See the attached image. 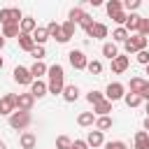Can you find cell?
Here are the masks:
<instances>
[{
	"mask_svg": "<svg viewBox=\"0 0 149 149\" xmlns=\"http://www.w3.org/2000/svg\"><path fill=\"white\" fill-rule=\"evenodd\" d=\"M16 40H19V49H23V51H28V54L35 49V42H33V37H30V35H23V33H21Z\"/></svg>",
	"mask_w": 149,
	"mask_h": 149,
	"instance_id": "603a6c76",
	"label": "cell"
},
{
	"mask_svg": "<svg viewBox=\"0 0 149 149\" xmlns=\"http://www.w3.org/2000/svg\"><path fill=\"white\" fill-rule=\"evenodd\" d=\"M72 149H88V144H86V140H74Z\"/></svg>",
	"mask_w": 149,
	"mask_h": 149,
	"instance_id": "ee69618b",
	"label": "cell"
},
{
	"mask_svg": "<svg viewBox=\"0 0 149 149\" xmlns=\"http://www.w3.org/2000/svg\"><path fill=\"white\" fill-rule=\"evenodd\" d=\"M128 37H130V33H128V30H126L123 26H121V28H114V30H112V42H114V44H116V42H121V44H123V42H126Z\"/></svg>",
	"mask_w": 149,
	"mask_h": 149,
	"instance_id": "484cf974",
	"label": "cell"
},
{
	"mask_svg": "<svg viewBox=\"0 0 149 149\" xmlns=\"http://www.w3.org/2000/svg\"><path fill=\"white\" fill-rule=\"evenodd\" d=\"M86 70H88L91 74H95V77H100V74H102V63H100V61H88V65H86Z\"/></svg>",
	"mask_w": 149,
	"mask_h": 149,
	"instance_id": "d6a6232c",
	"label": "cell"
},
{
	"mask_svg": "<svg viewBox=\"0 0 149 149\" xmlns=\"http://www.w3.org/2000/svg\"><path fill=\"white\" fill-rule=\"evenodd\" d=\"M0 149H7V144H5V142H2V140H0Z\"/></svg>",
	"mask_w": 149,
	"mask_h": 149,
	"instance_id": "681fc988",
	"label": "cell"
},
{
	"mask_svg": "<svg viewBox=\"0 0 149 149\" xmlns=\"http://www.w3.org/2000/svg\"><path fill=\"white\" fill-rule=\"evenodd\" d=\"M135 61H137L140 65H149V51H147V49L137 51V54H135Z\"/></svg>",
	"mask_w": 149,
	"mask_h": 149,
	"instance_id": "8d00e7d4",
	"label": "cell"
},
{
	"mask_svg": "<svg viewBox=\"0 0 149 149\" xmlns=\"http://www.w3.org/2000/svg\"><path fill=\"white\" fill-rule=\"evenodd\" d=\"M86 35H88V37H93V40H102V37H107V26L95 21V23L86 30Z\"/></svg>",
	"mask_w": 149,
	"mask_h": 149,
	"instance_id": "9a60e30c",
	"label": "cell"
},
{
	"mask_svg": "<svg viewBox=\"0 0 149 149\" xmlns=\"http://www.w3.org/2000/svg\"><path fill=\"white\" fill-rule=\"evenodd\" d=\"M47 74H49V84H47L49 93L51 95H61L63 88H65V70H63V65H58V63L49 65Z\"/></svg>",
	"mask_w": 149,
	"mask_h": 149,
	"instance_id": "6da1fadb",
	"label": "cell"
},
{
	"mask_svg": "<svg viewBox=\"0 0 149 149\" xmlns=\"http://www.w3.org/2000/svg\"><path fill=\"white\" fill-rule=\"evenodd\" d=\"M5 42H7V40H5V37H2V33H0V49L5 47Z\"/></svg>",
	"mask_w": 149,
	"mask_h": 149,
	"instance_id": "bcb514c9",
	"label": "cell"
},
{
	"mask_svg": "<svg viewBox=\"0 0 149 149\" xmlns=\"http://www.w3.org/2000/svg\"><path fill=\"white\" fill-rule=\"evenodd\" d=\"M28 93H30V95L37 100V98H44V95L49 93V88H47V84H44L42 79H35V81L30 84V91H28Z\"/></svg>",
	"mask_w": 149,
	"mask_h": 149,
	"instance_id": "4fadbf2b",
	"label": "cell"
},
{
	"mask_svg": "<svg viewBox=\"0 0 149 149\" xmlns=\"http://www.w3.org/2000/svg\"><path fill=\"white\" fill-rule=\"evenodd\" d=\"M102 56L109 58V61H114V58L119 56V47H116L114 42H105V44H102Z\"/></svg>",
	"mask_w": 149,
	"mask_h": 149,
	"instance_id": "cb8c5ba5",
	"label": "cell"
},
{
	"mask_svg": "<svg viewBox=\"0 0 149 149\" xmlns=\"http://www.w3.org/2000/svg\"><path fill=\"white\" fill-rule=\"evenodd\" d=\"M126 19H128V12H119V14H114V16H112V21H114V23H119V28L126 23Z\"/></svg>",
	"mask_w": 149,
	"mask_h": 149,
	"instance_id": "f35d334b",
	"label": "cell"
},
{
	"mask_svg": "<svg viewBox=\"0 0 149 149\" xmlns=\"http://www.w3.org/2000/svg\"><path fill=\"white\" fill-rule=\"evenodd\" d=\"M28 70H30V74H33V79H40L42 74H47V70H49V68H47V65H44L42 61H35V63H33V65H30Z\"/></svg>",
	"mask_w": 149,
	"mask_h": 149,
	"instance_id": "d4e9b609",
	"label": "cell"
},
{
	"mask_svg": "<svg viewBox=\"0 0 149 149\" xmlns=\"http://www.w3.org/2000/svg\"><path fill=\"white\" fill-rule=\"evenodd\" d=\"M86 144H88V149H91V147L98 149V147L105 144V135H102L100 130H88V135H86Z\"/></svg>",
	"mask_w": 149,
	"mask_h": 149,
	"instance_id": "5bb4252c",
	"label": "cell"
},
{
	"mask_svg": "<svg viewBox=\"0 0 149 149\" xmlns=\"http://www.w3.org/2000/svg\"><path fill=\"white\" fill-rule=\"evenodd\" d=\"M105 9H107V14H109V19H112L114 14L123 12V2H121V0H109V2L105 5Z\"/></svg>",
	"mask_w": 149,
	"mask_h": 149,
	"instance_id": "4316f807",
	"label": "cell"
},
{
	"mask_svg": "<svg viewBox=\"0 0 149 149\" xmlns=\"http://www.w3.org/2000/svg\"><path fill=\"white\" fill-rule=\"evenodd\" d=\"M123 95H126V86H123L121 81H109V84H107V88H105V100L116 102V100H121Z\"/></svg>",
	"mask_w": 149,
	"mask_h": 149,
	"instance_id": "5b68a950",
	"label": "cell"
},
{
	"mask_svg": "<svg viewBox=\"0 0 149 149\" xmlns=\"http://www.w3.org/2000/svg\"><path fill=\"white\" fill-rule=\"evenodd\" d=\"M140 35L149 37V19H144V16H142V23H140Z\"/></svg>",
	"mask_w": 149,
	"mask_h": 149,
	"instance_id": "7bdbcfd3",
	"label": "cell"
},
{
	"mask_svg": "<svg viewBox=\"0 0 149 149\" xmlns=\"http://www.w3.org/2000/svg\"><path fill=\"white\" fill-rule=\"evenodd\" d=\"M77 123L84 126V128H86V126H93V123H95V114H93V112H81V114L77 116Z\"/></svg>",
	"mask_w": 149,
	"mask_h": 149,
	"instance_id": "83f0119b",
	"label": "cell"
},
{
	"mask_svg": "<svg viewBox=\"0 0 149 149\" xmlns=\"http://www.w3.org/2000/svg\"><path fill=\"white\" fill-rule=\"evenodd\" d=\"M37 28V21L33 19V16H23L21 19V23H19V30L23 33V35H33V30Z\"/></svg>",
	"mask_w": 149,
	"mask_h": 149,
	"instance_id": "d6986e66",
	"label": "cell"
},
{
	"mask_svg": "<svg viewBox=\"0 0 149 149\" xmlns=\"http://www.w3.org/2000/svg\"><path fill=\"white\" fill-rule=\"evenodd\" d=\"M19 144H21V149H35V144H37V137H35V133H30V130H23V133H21V137H19Z\"/></svg>",
	"mask_w": 149,
	"mask_h": 149,
	"instance_id": "2e32d148",
	"label": "cell"
},
{
	"mask_svg": "<svg viewBox=\"0 0 149 149\" xmlns=\"http://www.w3.org/2000/svg\"><path fill=\"white\" fill-rule=\"evenodd\" d=\"M112 105H114V102H109V100H100L98 105H93V114H95V116H109Z\"/></svg>",
	"mask_w": 149,
	"mask_h": 149,
	"instance_id": "ffe728a7",
	"label": "cell"
},
{
	"mask_svg": "<svg viewBox=\"0 0 149 149\" xmlns=\"http://www.w3.org/2000/svg\"><path fill=\"white\" fill-rule=\"evenodd\" d=\"M16 112V93H5L0 98V116H9Z\"/></svg>",
	"mask_w": 149,
	"mask_h": 149,
	"instance_id": "8992f818",
	"label": "cell"
},
{
	"mask_svg": "<svg viewBox=\"0 0 149 149\" xmlns=\"http://www.w3.org/2000/svg\"><path fill=\"white\" fill-rule=\"evenodd\" d=\"M144 84H147V79H142V77H133L130 79V93H142V88H144Z\"/></svg>",
	"mask_w": 149,
	"mask_h": 149,
	"instance_id": "f546056e",
	"label": "cell"
},
{
	"mask_svg": "<svg viewBox=\"0 0 149 149\" xmlns=\"http://www.w3.org/2000/svg\"><path fill=\"white\" fill-rule=\"evenodd\" d=\"M144 72H147V74H149V65H144Z\"/></svg>",
	"mask_w": 149,
	"mask_h": 149,
	"instance_id": "816d5d0a",
	"label": "cell"
},
{
	"mask_svg": "<svg viewBox=\"0 0 149 149\" xmlns=\"http://www.w3.org/2000/svg\"><path fill=\"white\" fill-rule=\"evenodd\" d=\"M140 98H142L144 102L149 100V79H147V84H144V88H142V93H140Z\"/></svg>",
	"mask_w": 149,
	"mask_h": 149,
	"instance_id": "f6af8a7d",
	"label": "cell"
},
{
	"mask_svg": "<svg viewBox=\"0 0 149 149\" xmlns=\"http://www.w3.org/2000/svg\"><path fill=\"white\" fill-rule=\"evenodd\" d=\"M140 23H142V16H140V14H128V19H126L123 28H126L128 33L137 35V33H140Z\"/></svg>",
	"mask_w": 149,
	"mask_h": 149,
	"instance_id": "8fae6325",
	"label": "cell"
},
{
	"mask_svg": "<svg viewBox=\"0 0 149 149\" xmlns=\"http://www.w3.org/2000/svg\"><path fill=\"white\" fill-rule=\"evenodd\" d=\"M63 100L65 102H74L77 98H79V86L77 84H65V88H63Z\"/></svg>",
	"mask_w": 149,
	"mask_h": 149,
	"instance_id": "ac0fdd59",
	"label": "cell"
},
{
	"mask_svg": "<svg viewBox=\"0 0 149 149\" xmlns=\"http://www.w3.org/2000/svg\"><path fill=\"white\" fill-rule=\"evenodd\" d=\"M123 100H126V105H128V107H137V105L142 102V98H140L137 93H126V95H123Z\"/></svg>",
	"mask_w": 149,
	"mask_h": 149,
	"instance_id": "d590c367",
	"label": "cell"
},
{
	"mask_svg": "<svg viewBox=\"0 0 149 149\" xmlns=\"http://www.w3.org/2000/svg\"><path fill=\"white\" fill-rule=\"evenodd\" d=\"M21 19H23V14H21V9L19 7H2L0 9V23L2 26H9V23H21Z\"/></svg>",
	"mask_w": 149,
	"mask_h": 149,
	"instance_id": "3957f363",
	"label": "cell"
},
{
	"mask_svg": "<svg viewBox=\"0 0 149 149\" xmlns=\"http://www.w3.org/2000/svg\"><path fill=\"white\" fill-rule=\"evenodd\" d=\"M147 44H149V37H144V35H130L126 42H123V51L126 54H137V51H142V49H147Z\"/></svg>",
	"mask_w": 149,
	"mask_h": 149,
	"instance_id": "7a4b0ae2",
	"label": "cell"
},
{
	"mask_svg": "<svg viewBox=\"0 0 149 149\" xmlns=\"http://www.w3.org/2000/svg\"><path fill=\"white\" fill-rule=\"evenodd\" d=\"M30 56H33L35 61H42V58L47 56V51H44V47H37V44H35V49L30 51Z\"/></svg>",
	"mask_w": 149,
	"mask_h": 149,
	"instance_id": "74e56055",
	"label": "cell"
},
{
	"mask_svg": "<svg viewBox=\"0 0 149 149\" xmlns=\"http://www.w3.org/2000/svg\"><path fill=\"white\" fill-rule=\"evenodd\" d=\"M12 77H14V81L16 84H21V86H30L35 79H33V74H30V70L28 68H23V65H16L14 68V72H12Z\"/></svg>",
	"mask_w": 149,
	"mask_h": 149,
	"instance_id": "ba28073f",
	"label": "cell"
},
{
	"mask_svg": "<svg viewBox=\"0 0 149 149\" xmlns=\"http://www.w3.org/2000/svg\"><path fill=\"white\" fill-rule=\"evenodd\" d=\"M93 23H95V21H93V16H88V14H84V19L79 21V26H81L84 30H88V28H91Z\"/></svg>",
	"mask_w": 149,
	"mask_h": 149,
	"instance_id": "b9f144b4",
	"label": "cell"
},
{
	"mask_svg": "<svg viewBox=\"0 0 149 149\" xmlns=\"http://www.w3.org/2000/svg\"><path fill=\"white\" fill-rule=\"evenodd\" d=\"M128 65H130V58L123 56V54H119V56L112 61V72H114V74H121V72L128 70Z\"/></svg>",
	"mask_w": 149,
	"mask_h": 149,
	"instance_id": "30bf717a",
	"label": "cell"
},
{
	"mask_svg": "<svg viewBox=\"0 0 149 149\" xmlns=\"http://www.w3.org/2000/svg\"><path fill=\"white\" fill-rule=\"evenodd\" d=\"M33 42L37 44V47H44V42L49 40V33H47V26H37L35 30H33Z\"/></svg>",
	"mask_w": 149,
	"mask_h": 149,
	"instance_id": "e0dca14e",
	"label": "cell"
},
{
	"mask_svg": "<svg viewBox=\"0 0 149 149\" xmlns=\"http://www.w3.org/2000/svg\"><path fill=\"white\" fill-rule=\"evenodd\" d=\"M2 65H5V61H2V56H0V70H2Z\"/></svg>",
	"mask_w": 149,
	"mask_h": 149,
	"instance_id": "f907efd6",
	"label": "cell"
},
{
	"mask_svg": "<svg viewBox=\"0 0 149 149\" xmlns=\"http://www.w3.org/2000/svg\"><path fill=\"white\" fill-rule=\"evenodd\" d=\"M33 105H35V98L30 93H19L16 95V109L19 112H30Z\"/></svg>",
	"mask_w": 149,
	"mask_h": 149,
	"instance_id": "9c48e42d",
	"label": "cell"
},
{
	"mask_svg": "<svg viewBox=\"0 0 149 149\" xmlns=\"http://www.w3.org/2000/svg\"><path fill=\"white\" fill-rule=\"evenodd\" d=\"M30 112H14V114H9V126L14 128V130H26L28 126H30Z\"/></svg>",
	"mask_w": 149,
	"mask_h": 149,
	"instance_id": "277c9868",
	"label": "cell"
},
{
	"mask_svg": "<svg viewBox=\"0 0 149 149\" xmlns=\"http://www.w3.org/2000/svg\"><path fill=\"white\" fill-rule=\"evenodd\" d=\"M135 149H149V133L147 130L135 133Z\"/></svg>",
	"mask_w": 149,
	"mask_h": 149,
	"instance_id": "7402d4cb",
	"label": "cell"
},
{
	"mask_svg": "<svg viewBox=\"0 0 149 149\" xmlns=\"http://www.w3.org/2000/svg\"><path fill=\"white\" fill-rule=\"evenodd\" d=\"M47 33H49V37H54L56 42H61V44H65L68 40L63 37V30H61V23H56V21H49L47 23Z\"/></svg>",
	"mask_w": 149,
	"mask_h": 149,
	"instance_id": "7c38bea8",
	"label": "cell"
},
{
	"mask_svg": "<svg viewBox=\"0 0 149 149\" xmlns=\"http://www.w3.org/2000/svg\"><path fill=\"white\" fill-rule=\"evenodd\" d=\"M144 112H147V116H149V100L144 102Z\"/></svg>",
	"mask_w": 149,
	"mask_h": 149,
	"instance_id": "c3c4849f",
	"label": "cell"
},
{
	"mask_svg": "<svg viewBox=\"0 0 149 149\" xmlns=\"http://www.w3.org/2000/svg\"><path fill=\"white\" fill-rule=\"evenodd\" d=\"M68 61H70V65L74 70H86V65H88V58H86V54L81 49H72L68 54Z\"/></svg>",
	"mask_w": 149,
	"mask_h": 149,
	"instance_id": "52a82bcc",
	"label": "cell"
},
{
	"mask_svg": "<svg viewBox=\"0 0 149 149\" xmlns=\"http://www.w3.org/2000/svg\"><path fill=\"white\" fill-rule=\"evenodd\" d=\"M144 130H147V133H149V116H147V119H144Z\"/></svg>",
	"mask_w": 149,
	"mask_h": 149,
	"instance_id": "7dc6e473",
	"label": "cell"
},
{
	"mask_svg": "<svg viewBox=\"0 0 149 149\" xmlns=\"http://www.w3.org/2000/svg\"><path fill=\"white\" fill-rule=\"evenodd\" d=\"M86 100H88L91 105H98L100 100H105V93H100V91H88V93H86Z\"/></svg>",
	"mask_w": 149,
	"mask_h": 149,
	"instance_id": "e575fe53",
	"label": "cell"
},
{
	"mask_svg": "<svg viewBox=\"0 0 149 149\" xmlns=\"http://www.w3.org/2000/svg\"><path fill=\"white\" fill-rule=\"evenodd\" d=\"M61 30H63V37H65V40H70V37L74 35V30H77V23H72V21H65V23L61 26Z\"/></svg>",
	"mask_w": 149,
	"mask_h": 149,
	"instance_id": "1f68e13d",
	"label": "cell"
},
{
	"mask_svg": "<svg viewBox=\"0 0 149 149\" xmlns=\"http://www.w3.org/2000/svg\"><path fill=\"white\" fill-rule=\"evenodd\" d=\"M112 126H114V119H112V116H95V130L105 133V130H109Z\"/></svg>",
	"mask_w": 149,
	"mask_h": 149,
	"instance_id": "44dd1931",
	"label": "cell"
},
{
	"mask_svg": "<svg viewBox=\"0 0 149 149\" xmlns=\"http://www.w3.org/2000/svg\"><path fill=\"white\" fill-rule=\"evenodd\" d=\"M21 35V30H19V26L16 23H9V26H2V37L7 40V37H19Z\"/></svg>",
	"mask_w": 149,
	"mask_h": 149,
	"instance_id": "f1b7e54d",
	"label": "cell"
},
{
	"mask_svg": "<svg viewBox=\"0 0 149 149\" xmlns=\"http://www.w3.org/2000/svg\"><path fill=\"white\" fill-rule=\"evenodd\" d=\"M56 149H72V140L68 135H58L56 137Z\"/></svg>",
	"mask_w": 149,
	"mask_h": 149,
	"instance_id": "836d02e7",
	"label": "cell"
},
{
	"mask_svg": "<svg viewBox=\"0 0 149 149\" xmlns=\"http://www.w3.org/2000/svg\"><path fill=\"white\" fill-rule=\"evenodd\" d=\"M137 7H140V0H126V2H123V12H126V9H128V12H135Z\"/></svg>",
	"mask_w": 149,
	"mask_h": 149,
	"instance_id": "60d3db41",
	"label": "cell"
},
{
	"mask_svg": "<svg viewBox=\"0 0 149 149\" xmlns=\"http://www.w3.org/2000/svg\"><path fill=\"white\" fill-rule=\"evenodd\" d=\"M84 14H86V12H84L81 7H72V9H70V14H68V16H70L68 21H72V23H79V21L84 19Z\"/></svg>",
	"mask_w": 149,
	"mask_h": 149,
	"instance_id": "4dcf8cb0",
	"label": "cell"
},
{
	"mask_svg": "<svg viewBox=\"0 0 149 149\" xmlns=\"http://www.w3.org/2000/svg\"><path fill=\"white\" fill-rule=\"evenodd\" d=\"M105 149H128V147H126V142L114 140V142H105Z\"/></svg>",
	"mask_w": 149,
	"mask_h": 149,
	"instance_id": "ab89813d",
	"label": "cell"
}]
</instances>
